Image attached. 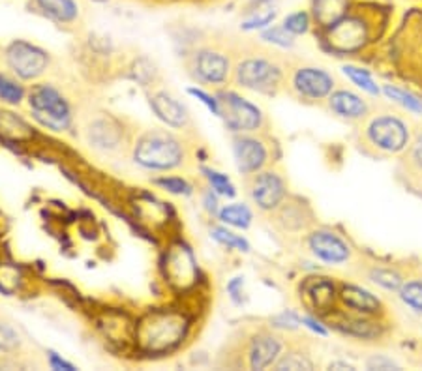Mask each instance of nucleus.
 <instances>
[{"mask_svg":"<svg viewBox=\"0 0 422 371\" xmlns=\"http://www.w3.org/2000/svg\"><path fill=\"white\" fill-rule=\"evenodd\" d=\"M190 319L179 308L147 310L135 321L133 343L145 355H165L186 339Z\"/></svg>","mask_w":422,"mask_h":371,"instance_id":"1","label":"nucleus"},{"mask_svg":"<svg viewBox=\"0 0 422 371\" xmlns=\"http://www.w3.org/2000/svg\"><path fill=\"white\" fill-rule=\"evenodd\" d=\"M135 164L150 171L175 169L184 159L182 142L164 130L145 131L133 148Z\"/></svg>","mask_w":422,"mask_h":371,"instance_id":"2","label":"nucleus"},{"mask_svg":"<svg viewBox=\"0 0 422 371\" xmlns=\"http://www.w3.org/2000/svg\"><path fill=\"white\" fill-rule=\"evenodd\" d=\"M28 105L34 118L47 130L66 131L71 124V111L59 88L47 83L34 85L28 92Z\"/></svg>","mask_w":422,"mask_h":371,"instance_id":"3","label":"nucleus"},{"mask_svg":"<svg viewBox=\"0 0 422 371\" xmlns=\"http://www.w3.org/2000/svg\"><path fill=\"white\" fill-rule=\"evenodd\" d=\"M164 276L171 287L184 291L192 287L198 278V262L193 259L192 250L184 242H173L164 255Z\"/></svg>","mask_w":422,"mask_h":371,"instance_id":"4","label":"nucleus"},{"mask_svg":"<svg viewBox=\"0 0 422 371\" xmlns=\"http://www.w3.org/2000/svg\"><path fill=\"white\" fill-rule=\"evenodd\" d=\"M219 116L231 131H253L263 121L261 111L235 92H222L218 96Z\"/></svg>","mask_w":422,"mask_h":371,"instance_id":"5","label":"nucleus"},{"mask_svg":"<svg viewBox=\"0 0 422 371\" xmlns=\"http://www.w3.org/2000/svg\"><path fill=\"white\" fill-rule=\"evenodd\" d=\"M6 59H8L11 70L16 71V75L27 79V81L44 75L49 66V56L44 49H40L38 45L23 42V39H17L8 47Z\"/></svg>","mask_w":422,"mask_h":371,"instance_id":"6","label":"nucleus"},{"mask_svg":"<svg viewBox=\"0 0 422 371\" xmlns=\"http://www.w3.org/2000/svg\"><path fill=\"white\" fill-rule=\"evenodd\" d=\"M280 79V70L265 59H248L236 68L239 85L253 90H269Z\"/></svg>","mask_w":422,"mask_h":371,"instance_id":"7","label":"nucleus"},{"mask_svg":"<svg viewBox=\"0 0 422 371\" xmlns=\"http://www.w3.org/2000/svg\"><path fill=\"white\" fill-rule=\"evenodd\" d=\"M370 139L379 148L389 152H400L407 145V130L404 122L392 116H381L370 126Z\"/></svg>","mask_w":422,"mask_h":371,"instance_id":"8","label":"nucleus"},{"mask_svg":"<svg viewBox=\"0 0 422 371\" xmlns=\"http://www.w3.org/2000/svg\"><path fill=\"white\" fill-rule=\"evenodd\" d=\"M250 193H252V199L259 208L272 210L284 201V181L276 173H261V175H255V178H253Z\"/></svg>","mask_w":422,"mask_h":371,"instance_id":"9","label":"nucleus"},{"mask_svg":"<svg viewBox=\"0 0 422 371\" xmlns=\"http://www.w3.org/2000/svg\"><path fill=\"white\" fill-rule=\"evenodd\" d=\"M233 152H235L236 167H239L242 175L258 173L267 162V150H265L263 142L253 139V137H239V139H235Z\"/></svg>","mask_w":422,"mask_h":371,"instance_id":"10","label":"nucleus"},{"mask_svg":"<svg viewBox=\"0 0 422 371\" xmlns=\"http://www.w3.org/2000/svg\"><path fill=\"white\" fill-rule=\"evenodd\" d=\"M150 107L159 121L165 122L171 128H175V130H182L190 121L186 107L169 92H154L150 96Z\"/></svg>","mask_w":422,"mask_h":371,"instance_id":"11","label":"nucleus"},{"mask_svg":"<svg viewBox=\"0 0 422 371\" xmlns=\"http://www.w3.org/2000/svg\"><path fill=\"white\" fill-rule=\"evenodd\" d=\"M193 70L201 81L219 85L227 79L229 61L216 51H199L198 55L193 56Z\"/></svg>","mask_w":422,"mask_h":371,"instance_id":"12","label":"nucleus"},{"mask_svg":"<svg viewBox=\"0 0 422 371\" xmlns=\"http://www.w3.org/2000/svg\"><path fill=\"white\" fill-rule=\"evenodd\" d=\"M295 88L306 98H325L332 90V77L319 68H301L295 73Z\"/></svg>","mask_w":422,"mask_h":371,"instance_id":"13","label":"nucleus"},{"mask_svg":"<svg viewBox=\"0 0 422 371\" xmlns=\"http://www.w3.org/2000/svg\"><path fill=\"white\" fill-rule=\"evenodd\" d=\"M310 248L321 261L330 262V264L347 261V257H349V248L346 246V242L327 231L313 233L310 236Z\"/></svg>","mask_w":422,"mask_h":371,"instance_id":"14","label":"nucleus"},{"mask_svg":"<svg viewBox=\"0 0 422 371\" xmlns=\"http://www.w3.org/2000/svg\"><path fill=\"white\" fill-rule=\"evenodd\" d=\"M98 327L105 338L115 343L124 345L135 336V322L130 321L124 313H105L98 321Z\"/></svg>","mask_w":422,"mask_h":371,"instance_id":"15","label":"nucleus"},{"mask_svg":"<svg viewBox=\"0 0 422 371\" xmlns=\"http://www.w3.org/2000/svg\"><path fill=\"white\" fill-rule=\"evenodd\" d=\"M330 32V44L338 47V49L346 51V49H355L358 45L364 42V30H362V25L355 19H342L338 21Z\"/></svg>","mask_w":422,"mask_h":371,"instance_id":"16","label":"nucleus"},{"mask_svg":"<svg viewBox=\"0 0 422 371\" xmlns=\"http://www.w3.org/2000/svg\"><path fill=\"white\" fill-rule=\"evenodd\" d=\"M280 341L272 336H259L252 341L250 349V367L252 370H265L270 366L275 358L280 355Z\"/></svg>","mask_w":422,"mask_h":371,"instance_id":"17","label":"nucleus"},{"mask_svg":"<svg viewBox=\"0 0 422 371\" xmlns=\"http://www.w3.org/2000/svg\"><path fill=\"white\" fill-rule=\"evenodd\" d=\"M34 137V130L21 116L10 111H0V139L10 142H27Z\"/></svg>","mask_w":422,"mask_h":371,"instance_id":"18","label":"nucleus"},{"mask_svg":"<svg viewBox=\"0 0 422 371\" xmlns=\"http://www.w3.org/2000/svg\"><path fill=\"white\" fill-rule=\"evenodd\" d=\"M121 128L111 121H98L94 122L88 130V139L94 147L111 150L121 142Z\"/></svg>","mask_w":422,"mask_h":371,"instance_id":"19","label":"nucleus"},{"mask_svg":"<svg viewBox=\"0 0 422 371\" xmlns=\"http://www.w3.org/2000/svg\"><path fill=\"white\" fill-rule=\"evenodd\" d=\"M330 109L338 113L342 116H347V118H358L366 113V104L362 102L358 96L351 92H346V90H340V92H334L330 96Z\"/></svg>","mask_w":422,"mask_h":371,"instance_id":"20","label":"nucleus"},{"mask_svg":"<svg viewBox=\"0 0 422 371\" xmlns=\"http://www.w3.org/2000/svg\"><path fill=\"white\" fill-rule=\"evenodd\" d=\"M347 0H315L313 13L323 27H334L336 23L344 19Z\"/></svg>","mask_w":422,"mask_h":371,"instance_id":"21","label":"nucleus"},{"mask_svg":"<svg viewBox=\"0 0 422 371\" xmlns=\"http://www.w3.org/2000/svg\"><path fill=\"white\" fill-rule=\"evenodd\" d=\"M342 300L346 302L347 306L356 311H364V313H373L379 310V300L372 293L355 287V285H347L342 289Z\"/></svg>","mask_w":422,"mask_h":371,"instance_id":"22","label":"nucleus"},{"mask_svg":"<svg viewBox=\"0 0 422 371\" xmlns=\"http://www.w3.org/2000/svg\"><path fill=\"white\" fill-rule=\"evenodd\" d=\"M38 6L44 10L45 16L59 23H71L77 19L79 8L73 0H36Z\"/></svg>","mask_w":422,"mask_h":371,"instance_id":"23","label":"nucleus"},{"mask_svg":"<svg viewBox=\"0 0 422 371\" xmlns=\"http://www.w3.org/2000/svg\"><path fill=\"white\" fill-rule=\"evenodd\" d=\"M308 295L312 298L313 306L321 311H327L334 298V285L329 279L319 278L312 285H308Z\"/></svg>","mask_w":422,"mask_h":371,"instance_id":"24","label":"nucleus"},{"mask_svg":"<svg viewBox=\"0 0 422 371\" xmlns=\"http://www.w3.org/2000/svg\"><path fill=\"white\" fill-rule=\"evenodd\" d=\"M219 219L227 225L239 227V229H248L252 224V210L246 205H229L219 210Z\"/></svg>","mask_w":422,"mask_h":371,"instance_id":"25","label":"nucleus"},{"mask_svg":"<svg viewBox=\"0 0 422 371\" xmlns=\"http://www.w3.org/2000/svg\"><path fill=\"white\" fill-rule=\"evenodd\" d=\"M210 235H212L214 241L219 242V244H224V246L231 248V250H239V251L250 250V244H248L246 238H242V236L231 233V231H227L225 227H212Z\"/></svg>","mask_w":422,"mask_h":371,"instance_id":"26","label":"nucleus"},{"mask_svg":"<svg viewBox=\"0 0 422 371\" xmlns=\"http://www.w3.org/2000/svg\"><path fill=\"white\" fill-rule=\"evenodd\" d=\"M23 98H25V88L19 85V83L11 81L8 77L0 75V99L6 102V104L17 105L21 104Z\"/></svg>","mask_w":422,"mask_h":371,"instance_id":"27","label":"nucleus"},{"mask_svg":"<svg viewBox=\"0 0 422 371\" xmlns=\"http://www.w3.org/2000/svg\"><path fill=\"white\" fill-rule=\"evenodd\" d=\"M19 284H21L19 268L13 267V264H8V262L0 264V291L11 295V293H16Z\"/></svg>","mask_w":422,"mask_h":371,"instance_id":"28","label":"nucleus"},{"mask_svg":"<svg viewBox=\"0 0 422 371\" xmlns=\"http://www.w3.org/2000/svg\"><path fill=\"white\" fill-rule=\"evenodd\" d=\"M205 176H207V181L210 182V186H212V190L216 191V193H219V195H225V197H235L236 191H235V186L231 184V181L227 178L225 175H222V173H218V171L214 169H203Z\"/></svg>","mask_w":422,"mask_h":371,"instance_id":"29","label":"nucleus"},{"mask_svg":"<svg viewBox=\"0 0 422 371\" xmlns=\"http://www.w3.org/2000/svg\"><path fill=\"white\" fill-rule=\"evenodd\" d=\"M154 184L159 186L162 190L175 193V195H190L192 193V186L188 184L182 176H159L154 181Z\"/></svg>","mask_w":422,"mask_h":371,"instance_id":"30","label":"nucleus"},{"mask_svg":"<svg viewBox=\"0 0 422 371\" xmlns=\"http://www.w3.org/2000/svg\"><path fill=\"white\" fill-rule=\"evenodd\" d=\"M344 73L351 77V81L355 85H358L362 90H366L370 94H379L378 85L372 81V77H370V73L366 70H361V68H355V66H346Z\"/></svg>","mask_w":422,"mask_h":371,"instance_id":"31","label":"nucleus"},{"mask_svg":"<svg viewBox=\"0 0 422 371\" xmlns=\"http://www.w3.org/2000/svg\"><path fill=\"white\" fill-rule=\"evenodd\" d=\"M385 94H387L389 98L394 99V102H398L400 105H404V107H407L409 111H417V113H421L422 111L421 99H417L413 94L406 92V90H400V88L387 85V87H385Z\"/></svg>","mask_w":422,"mask_h":371,"instance_id":"32","label":"nucleus"},{"mask_svg":"<svg viewBox=\"0 0 422 371\" xmlns=\"http://www.w3.org/2000/svg\"><path fill=\"white\" fill-rule=\"evenodd\" d=\"M285 30H289L293 36L296 34H304L310 27V16H308L306 11H295V13H289V16L285 17L284 21Z\"/></svg>","mask_w":422,"mask_h":371,"instance_id":"33","label":"nucleus"},{"mask_svg":"<svg viewBox=\"0 0 422 371\" xmlns=\"http://www.w3.org/2000/svg\"><path fill=\"white\" fill-rule=\"evenodd\" d=\"M19 345H21V338L16 328H11L10 324H0V351L13 353L19 349Z\"/></svg>","mask_w":422,"mask_h":371,"instance_id":"34","label":"nucleus"},{"mask_svg":"<svg viewBox=\"0 0 422 371\" xmlns=\"http://www.w3.org/2000/svg\"><path fill=\"white\" fill-rule=\"evenodd\" d=\"M402 300L415 308L417 311H422V281H411L402 287Z\"/></svg>","mask_w":422,"mask_h":371,"instance_id":"35","label":"nucleus"},{"mask_svg":"<svg viewBox=\"0 0 422 371\" xmlns=\"http://www.w3.org/2000/svg\"><path fill=\"white\" fill-rule=\"evenodd\" d=\"M263 39L269 44L280 45V47H291L293 45V34L285 30V27H272L267 28L263 32Z\"/></svg>","mask_w":422,"mask_h":371,"instance_id":"36","label":"nucleus"},{"mask_svg":"<svg viewBox=\"0 0 422 371\" xmlns=\"http://www.w3.org/2000/svg\"><path fill=\"white\" fill-rule=\"evenodd\" d=\"M133 79L141 83V87H150L156 79V70L154 66L147 61V59H141V61L135 64L133 68Z\"/></svg>","mask_w":422,"mask_h":371,"instance_id":"37","label":"nucleus"},{"mask_svg":"<svg viewBox=\"0 0 422 371\" xmlns=\"http://www.w3.org/2000/svg\"><path fill=\"white\" fill-rule=\"evenodd\" d=\"M372 278L375 284L383 285L385 289L396 291L402 287V279L398 274L390 272V270H373Z\"/></svg>","mask_w":422,"mask_h":371,"instance_id":"38","label":"nucleus"},{"mask_svg":"<svg viewBox=\"0 0 422 371\" xmlns=\"http://www.w3.org/2000/svg\"><path fill=\"white\" fill-rule=\"evenodd\" d=\"M313 364L302 355H285L278 364L276 370H312Z\"/></svg>","mask_w":422,"mask_h":371,"instance_id":"39","label":"nucleus"},{"mask_svg":"<svg viewBox=\"0 0 422 371\" xmlns=\"http://www.w3.org/2000/svg\"><path fill=\"white\" fill-rule=\"evenodd\" d=\"M347 324V322H346ZM347 334L351 336H358V338H375L379 334V328H375L372 322H364V321H356L347 324V327H342Z\"/></svg>","mask_w":422,"mask_h":371,"instance_id":"40","label":"nucleus"},{"mask_svg":"<svg viewBox=\"0 0 422 371\" xmlns=\"http://www.w3.org/2000/svg\"><path fill=\"white\" fill-rule=\"evenodd\" d=\"M275 17H276L275 10L265 11V13H259V16L252 17L250 21L244 23V25H242V28H244V30H258V28L269 27L270 23L275 21Z\"/></svg>","mask_w":422,"mask_h":371,"instance_id":"41","label":"nucleus"},{"mask_svg":"<svg viewBox=\"0 0 422 371\" xmlns=\"http://www.w3.org/2000/svg\"><path fill=\"white\" fill-rule=\"evenodd\" d=\"M188 94H192L193 98H198L201 104H205L207 107H209V111H212L214 115L219 116V102L218 98H212L210 94H207L205 90H201V88H188Z\"/></svg>","mask_w":422,"mask_h":371,"instance_id":"42","label":"nucleus"},{"mask_svg":"<svg viewBox=\"0 0 422 371\" xmlns=\"http://www.w3.org/2000/svg\"><path fill=\"white\" fill-rule=\"evenodd\" d=\"M49 366H51V370H56V371H76L77 370V367L73 366L71 362L61 358V356L56 355V353H53V351H49Z\"/></svg>","mask_w":422,"mask_h":371,"instance_id":"43","label":"nucleus"},{"mask_svg":"<svg viewBox=\"0 0 422 371\" xmlns=\"http://www.w3.org/2000/svg\"><path fill=\"white\" fill-rule=\"evenodd\" d=\"M272 322H275V327L278 328H296V324L301 322V319H296L293 313H282V315L275 317Z\"/></svg>","mask_w":422,"mask_h":371,"instance_id":"44","label":"nucleus"},{"mask_svg":"<svg viewBox=\"0 0 422 371\" xmlns=\"http://www.w3.org/2000/svg\"><path fill=\"white\" fill-rule=\"evenodd\" d=\"M242 285H244V281H242V278H233L229 281V285H227V291L231 293V298H233V302L235 304H241V293H242Z\"/></svg>","mask_w":422,"mask_h":371,"instance_id":"45","label":"nucleus"},{"mask_svg":"<svg viewBox=\"0 0 422 371\" xmlns=\"http://www.w3.org/2000/svg\"><path fill=\"white\" fill-rule=\"evenodd\" d=\"M368 367L370 370H396V364L387 358H372L368 362Z\"/></svg>","mask_w":422,"mask_h":371,"instance_id":"46","label":"nucleus"},{"mask_svg":"<svg viewBox=\"0 0 422 371\" xmlns=\"http://www.w3.org/2000/svg\"><path fill=\"white\" fill-rule=\"evenodd\" d=\"M301 322H302V324H306L308 328H312L313 332L321 334V336H327V330H325V328L321 327L318 321H315V319H312V317H302Z\"/></svg>","mask_w":422,"mask_h":371,"instance_id":"47","label":"nucleus"},{"mask_svg":"<svg viewBox=\"0 0 422 371\" xmlns=\"http://www.w3.org/2000/svg\"><path fill=\"white\" fill-rule=\"evenodd\" d=\"M203 202H205V208H207L210 214L218 212V202H216V197L212 195V191H207V193H205Z\"/></svg>","mask_w":422,"mask_h":371,"instance_id":"48","label":"nucleus"},{"mask_svg":"<svg viewBox=\"0 0 422 371\" xmlns=\"http://www.w3.org/2000/svg\"><path fill=\"white\" fill-rule=\"evenodd\" d=\"M336 367H342V370H353V366H349V364H344V362H332V364H330V370H336Z\"/></svg>","mask_w":422,"mask_h":371,"instance_id":"49","label":"nucleus"}]
</instances>
